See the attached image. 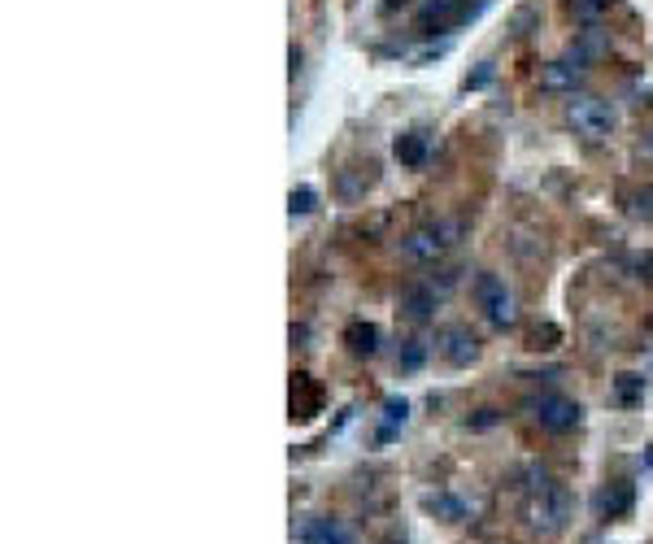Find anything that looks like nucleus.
<instances>
[{
	"mask_svg": "<svg viewBox=\"0 0 653 544\" xmlns=\"http://www.w3.org/2000/svg\"><path fill=\"white\" fill-rule=\"evenodd\" d=\"M523 519L536 536H562L571 523V497L562 484H553L544 470H532L528 497H523Z\"/></svg>",
	"mask_w": 653,
	"mask_h": 544,
	"instance_id": "obj_1",
	"label": "nucleus"
},
{
	"mask_svg": "<svg viewBox=\"0 0 653 544\" xmlns=\"http://www.w3.org/2000/svg\"><path fill=\"white\" fill-rule=\"evenodd\" d=\"M566 126L588 140V144H601L610 131H615V109L601 97H571L566 101Z\"/></svg>",
	"mask_w": 653,
	"mask_h": 544,
	"instance_id": "obj_2",
	"label": "nucleus"
},
{
	"mask_svg": "<svg viewBox=\"0 0 653 544\" xmlns=\"http://www.w3.org/2000/svg\"><path fill=\"white\" fill-rule=\"evenodd\" d=\"M475 306L484 310V319L497 326V331L519 323V301H514V292L506 288V279L492 275V270H484V275L475 279Z\"/></svg>",
	"mask_w": 653,
	"mask_h": 544,
	"instance_id": "obj_3",
	"label": "nucleus"
},
{
	"mask_svg": "<svg viewBox=\"0 0 653 544\" xmlns=\"http://www.w3.org/2000/svg\"><path fill=\"white\" fill-rule=\"evenodd\" d=\"M532 419L541 423L544 432L553 435H566L579 428V419H584V410H579V401H571V397H562V392H541V397H532Z\"/></svg>",
	"mask_w": 653,
	"mask_h": 544,
	"instance_id": "obj_4",
	"label": "nucleus"
},
{
	"mask_svg": "<svg viewBox=\"0 0 653 544\" xmlns=\"http://www.w3.org/2000/svg\"><path fill=\"white\" fill-rule=\"evenodd\" d=\"M462 231V222H432V226H414L406 240H401V253L410 257V262H435L449 244H453V235Z\"/></svg>",
	"mask_w": 653,
	"mask_h": 544,
	"instance_id": "obj_5",
	"label": "nucleus"
},
{
	"mask_svg": "<svg viewBox=\"0 0 653 544\" xmlns=\"http://www.w3.org/2000/svg\"><path fill=\"white\" fill-rule=\"evenodd\" d=\"M435 344H440L444 362H453V366H471V362L479 357V340H475L466 326H444Z\"/></svg>",
	"mask_w": 653,
	"mask_h": 544,
	"instance_id": "obj_6",
	"label": "nucleus"
},
{
	"mask_svg": "<svg viewBox=\"0 0 653 544\" xmlns=\"http://www.w3.org/2000/svg\"><path fill=\"white\" fill-rule=\"evenodd\" d=\"M579 79H584V66H579L575 57H562V62H549V66H541V88L544 92H571V97H575Z\"/></svg>",
	"mask_w": 653,
	"mask_h": 544,
	"instance_id": "obj_7",
	"label": "nucleus"
},
{
	"mask_svg": "<svg viewBox=\"0 0 653 544\" xmlns=\"http://www.w3.org/2000/svg\"><path fill=\"white\" fill-rule=\"evenodd\" d=\"M435 306H440L435 284H410V288L401 292V314H406L410 323H428L435 314Z\"/></svg>",
	"mask_w": 653,
	"mask_h": 544,
	"instance_id": "obj_8",
	"label": "nucleus"
},
{
	"mask_svg": "<svg viewBox=\"0 0 653 544\" xmlns=\"http://www.w3.org/2000/svg\"><path fill=\"white\" fill-rule=\"evenodd\" d=\"M457 13H462V0H419V26L423 31L457 26Z\"/></svg>",
	"mask_w": 653,
	"mask_h": 544,
	"instance_id": "obj_9",
	"label": "nucleus"
},
{
	"mask_svg": "<svg viewBox=\"0 0 653 544\" xmlns=\"http://www.w3.org/2000/svg\"><path fill=\"white\" fill-rule=\"evenodd\" d=\"M392 157H397L401 166H410V170L428 166V135H423V131H406V135H397Z\"/></svg>",
	"mask_w": 653,
	"mask_h": 544,
	"instance_id": "obj_10",
	"label": "nucleus"
},
{
	"mask_svg": "<svg viewBox=\"0 0 653 544\" xmlns=\"http://www.w3.org/2000/svg\"><path fill=\"white\" fill-rule=\"evenodd\" d=\"M344 344H348L353 357H375L379 353V326L357 319V323L344 326Z\"/></svg>",
	"mask_w": 653,
	"mask_h": 544,
	"instance_id": "obj_11",
	"label": "nucleus"
},
{
	"mask_svg": "<svg viewBox=\"0 0 653 544\" xmlns=\"http://www.w3.org/2000/svg\"><path fill=\"white\" fill-rule=\"evenodd\" d=\"M301 544H353V536L335 519H310L301 528Z\"/></svg>",
	"mask_w": 653,
	"mask_h": 544,
	"instance_id": "obj_12",
	"label": "nucleus"
},
{
	"mask_svg": "<svg viewBox=\"0 0 653 544\" xmlns=\"http://www.w3.org/2000/svg\"><path fill=\"white\" fill-rule=\"evenodd\" d=\"M632 510V488L628 484H615V488H601L597 492V514L601 519H619Z\"/></svg>",
	"mask_w": 653,
	"mask_h": 544,
	"instance_id": "obj_13",
	"label": "nucleus"
},
{
	"mask_svg": "<svg viewBox=\"0 0 653 544\" xmlns=\"http://www.w3.org/2000/svg\"><path fill=\"white\" fill-rule=\"evenodd\" d=\"M314 210H319V192H314V188H306V184H301V188H292V197H288V214L306 218V214H314Z\"/></svg>",
	"mask_w": 653,
	"mask_h": 544,
	"instance_id": "obj_14",
	"label": "nucleus"
},
{
	"mask_svg": "<svg viewBox=\"0 0 653 544\" xmlns=\"http://www.w3.org/2000/svg\"><path fill=\"white\" fill-rule=\"evenodd\" d=\"M428 510L440 514L444 523H462V514H466V510H462V501H453V497H428Z\"/></svg>",
	"mask_w": 653,
	"mask_h": 544,
	"instance_id": "obj_15",
	"label": "nucleus"
},
{
	"mask_svg": "<svg viewBox=\"0 0 653 544\" xmlns=\"http://www.w3.org/2000/svg\"><path fill=\"white\" fill-rule=\"evenodd\" d=\"M423 357H428V348H423L419 340H406V348H401L397 366H401V370H419V366H423Z\"/></svg>",
	"mask_w": 653,
	"mask_h": 544,
	"instance_id": "obj_16",
	"label": "nucleus"
},
{
	"mask_svg": "<svg viewBox=\"0 0 653 544\" xmlns=\"http://www.w3.org/2000/svg\"><path fill=\"white\" fill-rule=\"evenodd\" d=\"M645 392V379L641 375H619V401H637Z\"/></svg>",
	"mask_w": 653,
	"mask_h": 544,
	"instance_id": "obj_17",
	"label": "nucleus"
},
{
	"mask_svg": "<svg viewBox=\"0 0 653 544\" xmlns=\"http://www.w3.org/2000/svg\"><path fill=\"white\" fill-rule=\"evenodd\" d=\"M610 4H615V0H575V13H579L584 22H597V18H601Z\"/></svg>",
	"mask_w": 653,
	"mask_h": 544,
	"instance_id": "obj_18",
	"label": "nucleus"
},
{
	"mask_svg": "<svg viewBox=\"0 0 653 544\" xmlns=\"http://www.w3.org/2000/svg\"><path fill=\"white\" fill-rule=\"evenodd\" d=\"M384 419H388V428H397V423L410 419V406H406L401 397H392V401H384Z\"/></svg>",
	"mask_w": 653,
	"mask_h": 544,
	"instance_id": "obj_19",
	"label": "nucleus"
},
{
	"mask_svg": "<svg viewBox=\"0 0 653 544\" xmlns=\"http://www.w3.org/2000/svg\"><path fill=\"white\" fill-rule=\"evenodd\" d=\"M492 0H462V13H457V26H466V22H475L484 9H488Z\"/></svg>",
	"mask_w": 653,
	"mask_h": 544,
	"instance_id": "obj_20",
	"label": "nucleus"
},
{
	"mask_svg": "<svg viewBox=\"0 0 653 544\" xmlns=\"http://www.w3.org/2000/svg\"><path fill=\"white\" fill-rule=\"evenodd\" d=\"M632 270H637V279H653V253H641V257H632Z\"/></svg>",
	"mask_w": 653,
	"mask_h": 544,
	"instance_id": "obj_21",
	"label": "nucleus"
},
{
	"mask_svg": "<svg viewBox=\"0 0 653 544\" xmlns=\"http://www.w3.org/2000/svg\"><path fill=\"white\" fill-rule=\"evenodd\" d=\"M488 79H492V66H484V70H479V75H475V79H466V88H484V84H488Z\"/></svg>",
	"mask_w": 653,
	"mask_h": 544,
	"instance_id": "obj_22",
	"label": "nucleus"
},
{
	"mask_svg": "<svg viewBox=\"0 0 653 544\" xmlns=\"http://www.w3.org/2000/svg\"><path fill=\"white\" fill-rule=\"evenodd\" d=\"M388 544H397V541H388Z\"/></svg>",
	"mask_w": 653,
	"mask_h": 544,
	"instance_id": "obj_23",
	"label": "nucleus"
}]
</instances>
